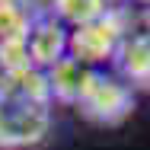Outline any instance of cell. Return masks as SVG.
<instances>
[{"label": "cell", "mask_w": 150, "mask_h": 150, "mask_svg": "<svg viewBox=\"0 0 150 150\" xmlns=\"http://www.w3.org/2000/svg\"><path fill=\"white\" fill-rule=\"evenodd\" d=\"M112 6H125V3H131V0H109Z\"/></svg>", "instance_id": "cell-10"}, {"label": "cell", "mask_w": 150, "mask_h": 150, "mask_svg": "<svg viewBox=\"0 0 150 150\" xmlns=\"http://www.w3.org/2000/svg\"><path fill=\"white\" fill-rule=\"evenodd\" d=\"M93 77H96V70H93V67L80 64V61L70 58V54H64L54 67H48L51 102H61V105L77 109V102L83 99V93H86V86L93 83Z\"/></svg>", "instance_id": "cell-6"}, {"label": "cell", "mask_w": 150, "mask_h": 150, "mask_svg": "<svg viewBox=\"0 0 150 150\" xmlns=\"http://www.w3.org/2000/svg\"><path fill=\"white\" fill-rule=\"evenodd\" d=\"M134 105H137V93L115 70H96L83 99L77 102V115H83L93 125L112 128V125H121L125 118H131Z\"/></svg>", "instance_id": "cell-4"}, {"label": "cell", "mask_w": 150, "mask_h": 150, "mask_svg": "<svg viewBox=\"0 0 150 150\" xmlns=\"http://www.w3.org/2000/svg\"><path fill=\"white\" fill-rule=\"evenodd\" d=\"M109 10H112L109 0H54V6H51V13L58 16L67 29L86 26V23H93V19L105 16Z\"/></svg>", "instance_id": "cell-8"}, {"label": "cell", "mask_w": 150, "mask_h": 150, "mask_svg": "<svg viewBox=\"0 0 150 150\" xmlns=\"http://www.w3.org/2000/svg\"><path fill=\"white\" fill-rule=\"evenodd\" d=\"M3 96L23 99V102H38V105H54L51 102V86H48V70L35 67V64H19L13 70L3 74L0 83Z\"/></svg>", "instance_id": "cell-7"}, {"label": "cell", "mask_w": 150, "mask_h": 150, "mask_svg": "<svg viewBox=\"0 0 150 150\" xmlns=\"http://www.w3.org/2000/svg\"><path fill=\"white\" fill-rule=\"evenodd\" d=\"M3 74H6V70H3V61H0V83H3Z\"/></svg>", "instance_id": "cell-11"}, {"label": "cell", "mask_w": 150, "mask_h": 150, "mask_svg": "<svg viewBox=\"0 0 150 150\" xmlns=\"http://www.w3.org/2000/svg\"><path fill=\"white\" fill-rule=\"evenodd\" d=\"M51 105L23 102L0 93V150H32L51 134Z\"/></svg>", "instance_id": "cell-3"}, {"label": "cell", "mask_w": 150, "mask_h": 150, "mask_svg": "<svg viewBox=\"0 0 150 150\" xmlns=\"http://www.w3.org/2000/svg\"><path fill=\"white\" fill-rule=\"evenodd\" d=\"M121 16H125V38L109 70H115L134 93H150V10L125 3Z\"/></svg>", "instance_id": "cell-1"}, {"label": "cell", "mask_w": 150, "mask_h": 150, "mask_svg": "<svg viewBox=\"0 0 150 150\" xmlns=\"http://www.w3.org/2000/svg\"><path fill=\"white\" fill-rule=\"evenodd\" d=\"M67 35H70V29L61 23L54 13L32 16L29 32H26V58H29V64L42 67V70L54 67L67 54Z\"/></svg>", "instance_id": "cell-5"}, {"label": "cell", "mask_w": 150, "mask_h": 150, "mask_svg": "<svg viewBox=\"0 0 150 150\" xmlns=\"http://www.w3.org/2000/svg\"><path fill=\"white\" fill-rule=\"evenodd\" d=\"M131 3H137V6H144V10H150V0H131Z\"/></svg>", "instance_id": "cell-9"}, {"label": "cell", "mask_w": 150, "mask_h": 150, "mask_svg": "<svg viewBox=\"0 0 150 150\" xmlns=\"http://www.w3.org/2000/svg\"><path fill=\"white\" fill-rule=\"evenodd\" d=\"M121 38H125V16H121V6H112L105 16L70 29L67 54L77 58L80 64H86V67H93V70H109Z\"/></svg>", "instance_id": "cell-2"}]
</instances>
